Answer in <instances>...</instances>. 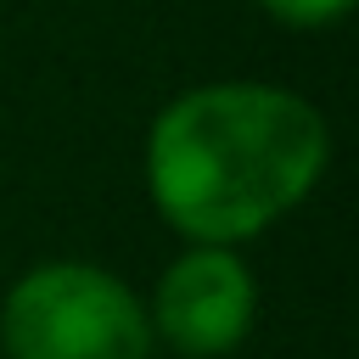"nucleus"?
Instances as JSON below:
<instances>
[{"instance_id":"4","label":"nucleus","mask_w":359,"mask_h":359,"mask_svg":"<svg viewBox=\"0 0 359 359\" xmlns=\"http://www.w3.org/2000/svg\"><path fill=\"white\" fill-rule=\"evenodd\" d=\"M258 11L292 34H314V28H331L353 11V0H258Z\"/></svg>"},{"instance_id":"1","label":"nucleus","mask_w":359,"mask_h":359,"mask_svg":"<svg viewBox=\"0 0 359 359\" xmlns=\"http://www.w3.org/2000/svg\"><path fill=\"white\" fill-rule=\"evenodd\" d=\"M140 168L146 196L174 236L241 247L325 180L331 123L286 84L219 79L157 107Z\"/></svg>"},{"instance_id":"2","label":"nucleus","mask_w":359,"mask_h":359,"mask_svg":"<svg viewBox=\"0 0 359 359\" xmlns=\"http://www.w3.org/2000/svg\"><path fill=\"white\" fill-rule=\"evenodd\" d=\"M146 297L84 258H45L0 297L6 359H151Z\"/></svg>"},{"instance_id":"3","label":"nucleus","mask_w":359,"mask_h":359,"mask_svg":"<svg viewBox=\"0 0 359 359\" xmlns=\"http://www.w3.org/2000/svg\"><path fill=\"white\" fill-rule=\"evenodd\" d=\"M258 320V275L236 247L191 241L174 252L146 297L151 342L180 359H224L252 337Z\"/></svg>"}]
</instances>
